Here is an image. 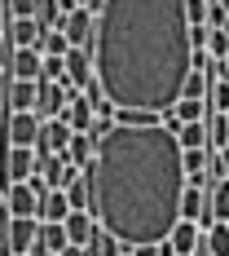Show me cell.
Here are the masks:
<instances>
[{
    "mask_svg": "<svg viewBox=\"0 0 229 256\" xmlns=\"http://www.w3.org/2000/svg\"><path fill=\"white\" fill-rule=\"evenodd\" d=\"M88 177V212L110 238L128 248L163 243L181 221L185 164L177 132L159 124H115L97 137Z\"/></svg>",
    "mask_w": 229,
    "mask_h": 256,
    "instance_id": "cell-1",
    "label": "cell"
},
{
    "mask_svg": "<svg viewBox=\"0 0 229 256\" xmlns=\"http://www.w3.org/2000/svg\"><path fill=\"white\" fill-rule=\"evenodd\" d=\"M88 53L115 110H172L194 53L185 0H102Z\"/></svg>",
    "mask_w": 229,
    "mask_h": 256,
    "instance_id": "cell-2",
    "label": "cell"
},
{
    "mask_svg": "<svg viewBox=\"0 0 229 256\" xmlns=\"http://www.w3.org/2000/svg\"><path fill=\"white\" fill-rule=\"evenodd\" d=\"M35 238H40V216H9L4 221V248H0V256H31Z\"/></svg>",
    "mask_w": 229,
    "mask_h": 256,
    "instance_id": "cell-3",
    "label": "cell"
},
{
    "mask_svg": "<svg viewBox=\"0 0 229 256\" xmlns=\"http://www.w3.org/2000/svg\"><path fill=\"white\" fill-rule=\"evenodd\" d=\"M35 172V150L31 146H9L0 142V190L13 186V181H26Z\"/></svg>",
    "mask_w": 229,
    "mask_h": 256,
    "instance_id": "cell-4",
    "label": "cell"
},
{
    "mask_svg": "<svg viewBox=\"0 0 229 256\" xmlns=\"http://www.w3.org/2000/svg\"><path fill=\"white\" fill-rule=\"evenodd\" d=\"M35 137H40V115L35 110H4L0 142H9V146H35Z\"/></svg>",
    "mask_w": 229,
    "mask_h": 256,
    "instance_id": "cell-5",
    "label": "cell"
},
{
    "mask_svg": "<svg viewBox=\"0 0 229 256\" xmlns=\"http://www.w3.org/2000/svg\"><path fill=\"white\" fill-rule=\"evenodd\" d=\"M93 31H97V14L84 9V4L62 18V36L71 40V49H93Z\"/></svg>",
    "mask_w": 229,
    "mask_h": 256,
    "instance_id": "cell-6",
    "label": "cell"
},
{
    "mask_svg": "<svg viewBox=\"0 0 229 256\" xmlns=\"http://www.w3.org/2000/svg\"><path fill=\"white\" fill-rule=\"evenodd\" d=\"M71 128H66V120H40V137H35V154H66V146H71Z\"/></svg>",
    "mask_w": 229,
    "mask_h": 256,
    "instance_id": "cell-7",
    "label": "cell"
},
{
    "mask_svg": "<svg viewBox=\"0 0 229 256\" xmlns=\"http://www.w3.org/2000/svg\"><path fill=\"white\" fill-rule=\"evenodd\" d=\"M71 93H75L71 84H49V80H40L35 115H40V120H62V110H66V98H71Z\"/></svg>",
    "mask_w": 229,
    "mask_h": 256,
    "instance_id": "cell-8",
    "label": "cell"
},
{
    "mask_svg": "<svg viewBox=\"0 0 229 256\" xmlns=\"http://www.w3.org/2000/svg\"><path fill=\"white\" fill-rule=\"evenodd\" d=\"M40 66H44V58H40V49H4V71L13 80H40Z\"/></svg>",
    "mask_w": 229,
    "mask_h": 256,
    "instance_id": "cell-9",
    "label": "cell"
},
{
    "mask_svg": "<svg viewBox=\"0 0 229 256\" xmlns=\"http://www.w3.org/2000/svg\"><path fill=\"white\" fill-rule=\"evenodd\" d=\"M163 243L172 248V256H194L199 248H203V226H199V221H177Z\"/></svg>",
    "mask_w": 229,
    "mask_h": 256,
    "instance_id": "cell-10",
    "label": "cell"
},
{
    "mask_svg": "<svg viewBox=\"0 0 229 256\" xmlns=\"http://www.w3.org/2000/svg\"><path fill=\"white\" fill-rule=\"evenodd\" d=\"M4 212L9 216H35L40 212V194L26 181H13V186H4Z\"/></svg>",
    "mask_w": 229,
    "mask_h": 256,
    "instance_id": "cell-11",
    "label": "cell"
},
{
    "mask_svg": "<svg viewBox=\"0 0 229 256\" xmlns=\"http://www.w3.org/2000/svg\"><path fill=\"white\" fill-rule=\"evenodd\" d=\"M62 120H66V128L71 132H88L93 128V102H88V93H71L66 98V110H62Z\"/></svg>",
    "mask_w": 229,
    "mask_h": 256,
    "instance_id": "cell-12",
    "label": "cell"
},
{
    "mask_svg": "<svg viewBox=\"0 0 229 256\" xmlns=\"http://www.w3.org/2000/svg\"><path fill=\"white\" fill-rule=\"evenodd\" d=\"M66 84L79 88V93L93 84V53H88V49H71V53H66Z\"/></svg>",
    "mask_w": 229,
    "mask_h": 256,
    "instance_id": "cell-13",
    "label": "cell"
},
{
    "mask_svg": "<svg viewBox=\"0 0 229 256\" xmlns=\"http://www.w3.org/2000/svg\"><path fill=\"white\" fill-rule=\"evenodd\" d=\"M181 164H185V186H207V172H212V154H207V146H199V150H181Z\"/></svg>",
    "mask_w": 229,
    "mask_h": 256,
    "instance_id": "cell-14",
    "label": "cell"
},
{
    "mask_svg": "<svg viewBox=\"0 0 229 256\" xmlns=\"http://www.w3.org/2000/svg\"><path fill=\"white\" fill-rule=\"evenodd\" d=\"M181 221H199V226H212L203 186H185V194H181Z\"/></svg>",
    "mask_w": 229,
    "mask_h": 256,
    "instance_id": "cell-15",
    "label": "cell"
},
{
    "mask_svg": "<svg viewBox=\"0 0 229 256\" xmlns=\"http://www.w3.org/2000/svg\"><path fill=\"white\" fill-rule=\"evenodd\" d=\"M35 98H40V80H13L4 110H35Z\"/></svg>",
    "mask_w": 229,
    "mask_h": 256,
    "instance_id": "cell-16",
    "label": "cell"
},
{
    "mask_svg": "<svg viewBox=\"0 0 229 256\" xmlns=\"http://www.w3.org/2000/svg\"><path fill=\"white\" fill-rule=\"evenodd\" d=\"M40 31H44V26L35 22V18H9V44H13V49H35Z\"/></svg>",
    "mask_w": 229,
    "mask_h": 256,
    "instance_id": "cell-17",
    "label": "cell"
},
{
    "mask_svg": "<svg viewBox=\"0 0 229 256\" xmlns=\"http://www.w3.org/2000/svg\"><path fill=\"white\" fill-rule=\"evenodd\" d=\"M40 221H66L71 216V199H66V190H49V194H40V212H35Z\"/></svg>",
    "mask_w": 229,
    "mask_h": 256,
    "instance_id": "cell-18",
    "label": "cell"
},
{
    "mask_svg": "<svg viewBox=\"0 0 229 256\" xmlns=\"http://www.w3.org/2000/svg\"><path fill=\"white\" fill-rule=\"evenodd\" d=\"M66 238L75 243V248H88V238H93V230H97V221H93V212H71L66 221Z\"/></svg>",
    "mask_w": 229,
    "mask_h": 256,
    "instance_id": "cell-19",
    "label": "cell"
},
{
    "mask_svg": "<svg viewBox=\"0 0 229 256\" xmlns=\"http://www.w3.org/2000/svg\"><path fill=\"white\" fill-rule=\"evenodd\" d=\"M207 216H212V221H229V177H216V181H212Z\"/></svg>",
    "mask_w": 229,
    "mask_h": 256,
    "instance_id": "cell-20",
    "label": "cell"
},
{
    "mask_svg": "<svg viewBox=\"0 0 229 256\" xmlns=\"http://www.w3.org/2000/svg\"><path fill=\"white\" fill-rule=\"evenodd\" d=\"M35 49H40V58H66L71 53V40L62 36V26H53V31H40Z\"/></svg>",
    "mask_w": 229,
    "mask_h": 256,
    "instance_id": "cell-21",
    "label": "cell"
},
{
    "mask_svg": "<svg viewBox=\"0 0 229 256\" xmlns=\"http://www.w3.org/2000/svg\"><path fill=\"white\" fill-rule=\"evenodd\" d=\"M203 252L229 256V221H212V226L203 230Z\"/></svg>",
    "mask_w": 229,
    "mask_h": 256,
    "instance_id": "cell-22",
    "label": "cell"
},
{
    "mask_svg": "<svg viewBox=\"0 0 229 256\" xmlns=\"http://www.w3.org/2000/svg\"><path fill=\"white\" fill-rule=\"evenodd\" d=\"M93 132H75L71 137V146H66V164H75V168H88V159H93Z\"/></svg>",
    "mask_w": 229,
    "mask_h": 256,
    "instance_id": "cell-23",
    "label": "cell"
},
{
    "mask_svg": "<svg viewBox=\"0 0 229 256\" xmlns=\"http://www.w3.org/2000/svg\"><path fill=\"white\" fill-rule=\"evenodd\" d=\"M44 252H62L71 238H66V226H57V221H40V238H35Z\"/></svg>",
    "mask_w": 229,
    "mask_h": 256,
    "instance_id": "cell-24",
    "label": "cell"
},
{
    "mask_svg": "<svg viewBox=\"0 0 229 256\" xmlns=\"http://www.w3.org/2000/svg\"><path fill=\"white\" fill-rule=\"evenodd\" d=\"M221 146H229V120L207 110V150H221Z\"/></svg>",
    "mask_w": 229,
    "mask_h": 256,
    "instance_id": "cell-25",
    "label": "cell"
},
{
    "mask_svg": "<svg viewBox=\"0 0 229 256\" xmlns=\"http://www.w3.org/2000/svg\"><path fill=\"white\" fill-rule=\"evenodd\" d=\"M177 142H181V150H199V146H207V120H199V124H181L177 128Z\"/></svg>",
    "mask_w": 229,
    "mask_h": 256,
    "instance_id": "cell-26",
    "label": "cell"
},
{
    "mask_svg": "<svg viewBox=\"0 0 229 256\" xmlns=\"http://www.w3.org/2000/svg\"><path fill=\"white\" fill-rule=\"evenodd\" d=\"M207 88H212L207 71H185V84H181V98H199V102H207Z\"/></svg>",
    "mask_w": 229,
    "mask_h": 256,
    "instance_id": "cell-27",
    "label": "cell"
},
{
    "mask_svg": "<svg viewBox=\"0 0 229 256\" xmlns=\"http://www.w3.org/2000/svg\"><path fill=\"white\" fill-rule=\"evenodd\" d=\"M172 110H177L181 124H199V120H207V102H199V98H181Z\"/></svg>",
    "mask_w": 229,
    "mask_h": 256,
    "instance_id": "cell-28",
    "label": "cell"
},
{
    "mask_svg": "<svg viewBox=\"0 0 229 256\" xmlns=\"http://www.w3.org/2000/svg\"><path fill=\"white\" fill-rule=\"evenodd\" d=\"M62 18H66V14H62V4H57V0H40V4H35V22L44 26V31L62 26Z\"/></svg>",
    "mask_w": 229,
    "mask_h": 256,
    "instance_id": "cell-29",
    "label": "cell"
},
{
    "mask_svg": "<svg viewBox=\"0 0 229 256\" xmlns=\"http://www.w3.org/2000/svg\"><path fill=\"white\" fill-rule=\"evenodd\" d=\"M66 199H71V212H88V177L84 172L66 186Z\"/></svg>",
    "mask_w": 229,
    "mask_h": 256,
    "instance_id": "cell-30",
    "label": "cell"
},
{
    "mask_svg": "<svg viewBox=\"0 0 229 256\" xmlns=\"http://www.w3.org/2000/svg\"><path fill=\"white\" fill-rule=\"evenodd\" d=\"M207 110H216V115L229 110V84L225 80H212V88H207Z\"/></svg>",
    "mask_w": 229,
    "mask_h": 256,
    "instance_id": "cell-31",
    "label": "cell"
},
{
    "mask_svg": "<svg viewBox=\"0 0 229 256\" xmlns=\"http://www.w3.org/2000/svg\"><path fill=\"white\" fill-rule=\"evenodd\" d=\"M40 80H49V84H66V58H44Z\"/></svg>",
    "mask_w": 229,
    "mask_h": 256,
    "instance_id": "cell-32",
    "label": "cell"
},
{
    "mask_svg": "<svg viewBox=\"0 0 229 256\" xmlns=\"http://www.w3.org/2000/svg\"><path fill=\"white\" fill-rule=\"evenodd\" d=\"M35 4L40 0H4V14L9 18H35Z\"/></svg>",
    "mask_w": 229,
    "mask_h": 256,
    "instance_id": "cell-33",
    "label": "cell"
},
{
    "mask_svg": "<svg viewBox=\"0 0 229 256\" xmlns=\"http://www.w3.org/2000/svg\"><path fill=\"white\" fill-rule=\"evenodd\" d=\"M185 22L190 26H203L207 22V0H185Z\"/></svg>",
    "mask_w": 229,
    "mask_h": 256,
    "instance_id": "cell-34",
    "label": "cell"
},
{
    "mask_svg": "<svg viewBox=\"0 0 229 256\" xmlns=\"http://www.w3.org/2000/svg\"><path fill=\"white\" fill-rule=\"evenodd\" d=\"M207 53H212V58H225V53H229V36H225V31L212 26V36H207Z\"/></svg>",
    "mask_w": 229,
    "mask_h": 256,
    "instance_id": "cell-35",
    "label": "cell"
},
{
    "mask_svg": "<svg viewBox=\"0 0 229 256\" xmlns=\"http://www.w3.org/2000/svg\"><path fill=\"white\" fill-rule=\"evenodd\" d=\"M4 49H9V14H4V0H0V71H4Z\"/></svg>",
    "mask_w": 229,
    "mask_h": 256,
    "instance_id": "cell-36",
    "label": "cell"
},
{
    "mask_svg": "<svg viewBox=\"0 0 229 256\" xmlns=\"http://www.w3.org/2000/svg\"><path fill=\"white\" fill-rule=\"evenodd\" d=\"M212 172L216 177H229V146H221V150L212 154Z\"/></svg>",
    "mask_w": 229,
    "mask_h": 256,
    "instance_id": "cell-37",
    "label": "cell"
},
{
    "mask_svg": "<svg viewBox=\"0 0 229 256\" xmlns=\"http://www.w3.org/2000/svg\"><path fill=\"white\" fill-rule=\"evenodd\" d=\"M207 36H212V26H190V49H207Z\"/></svg>",
    "mask_w": 229,
    "mask_h": 256,
    "instance_id": "cell-38",
    "label": "cell"
},
{
    "mask_svg": "<svg viewBox=\"0 0 229 256\" xmlns=\"http://www.w3.org/2000/svg\"><path fill=\"white\" fill-rule=\"evenodd\" d=\"M9 84H13V76H9V71H0V106L9 102Z\"/></svg>",
    "mask_w": 229,
    "mask_h": 256,
    "instance_id": "cell-39",
    "label": "cell"
},
{
    "mask_svg": "<svg viewBox=\"0 0 229 256\" xmlns=\"http://www.w3.org/2000/svg\"><path fill=\"white\" fill-rule=\"evenodd\" d=\"M132 256H159V243H141V248H132Z\"/></svg>",
    "mask_w": 229,
    "mask_h": 256,
    "instance_id": "cell-40",
    "label": "cell"
},
{
    "mask_svg": "<svg viewBox=\"0 0 229 256\" xmlns=\"http://www.w3.org/2000/svg\"><path fill=\"white\" fill-rule=\"evenodd\" d=\"M57 256H84V248H75V243H66V248H62Z\"/></svg>",
    "mask_w": 229,
    "mask_h": 256,
    "instance_id": "cell-41",
    "label": "cell"
},
{
    "mask_svg": "<svg viewBox=\"0 0 229 256\" xmlns=\"http://www.w3.org/2000/svg\"><path fill=\"white\" fill-rule=\"evenodd\" d=\"M75 4H84V9H93V14L102 9V0H75Z\"/></svg>",
    "mask_w": 229,
    "mask_h": 256,
    "instance_id": "cell-42",
    "label": "cell"
},
{
    "mask_svg": "<svg viewBox=\"0 0 229 256\" xmlns=\"http://www.w3.org/2000/svg\"><path fill=\"white\" fill-rule=\"evenodd\" d=\"M221 9H225V14H229V0H221Z\"/></svg>",
    "mask_w": 229,
    "mask_h": 256,
    "instance_id": "cell-43",
    "label": "cell"
},
{
    "mask_svg": "<svg viewBox=\"0 0 229 256\" xmlns=\"http://www.w3.org/2000/svg\"><path fill=\"white\" fill-rule=\"evenodd\" d=\"M194 256H212V252H203V248H199V252H194Z\"/></svg>",
    "mask_w": 229,
    "mask_h": 256,
    "instance_id": "cell-44",
    "label": "cell"
},
{
    "mask_svg": "<svg viewBox=\"0 0 229 256\" xmlns=\"http://www.w3.org/2000/svg\"><path fill=\"white\" fill-rule=\"evenodd\" d=\"M0 124H4V106H0Z\"/></svg>",
    "mask_w": 229,
    "mask_h": 256,
    "instance_id": "cell-45",
    "label": "cell"
}]
</instances>
